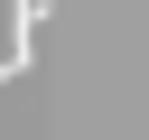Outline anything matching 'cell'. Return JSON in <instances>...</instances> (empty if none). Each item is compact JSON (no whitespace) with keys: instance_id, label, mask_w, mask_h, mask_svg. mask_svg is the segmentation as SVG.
<instances>
[{"instance_id":"6da1fadb","label":"cell","mask_w":149,"mask_h":140,"mask_svg":"<svg viewBox=\"0 0 149 140\" xmlns=\"http://www.w3.org/2000/svg\"><path fill=\"white\" fill-rule=\"evenodd\" d=\"M37 28H47V0H9V47H0V84H19V75H28V56H37Z\"/></svg>"}]
</instances>
